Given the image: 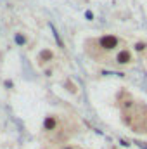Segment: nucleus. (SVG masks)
I'll return each mask as SVG.
<instances>
[{"label":"nucleus","instance_id":"20e7f679","mask_svg":"<svg viewBox=\"0 0 147 149\" xmlns=\"http://www.w3.org/2000/svg\"><path fill=\"white\" fill-rule=\"evenodd\" d=\"M52 59H54V52H52L50 49L40 50V54H38V61H40V63H50Z\"/></svg>","mask_w":147,"mask_h":149},{"label":"nucleus","instance_id":"f03ea898","mask_svg":"<svg viewBox=\"0 0 147 149\" xmlns=\"http://www.w3.org/2000/svg\"><path fill=\"white\" fill-rule=\"evenodd\" d=\"M132 63H133V54H132L130 49L121 47V49L116 50V54H114V64H118V66H126V64H132Z\"/></svg>","mask_w":147,"mask_h":149},{"label":"nucleus","instance_id":"39448f33","mask_svg":"<svg viewBox=\"0 0 147 149\" xmlns=\"http://www.w3.org/2000/svg\"><path fill=\"white\" fill-rule=\"evenodd\" d=\"M16 43H17V45H24V43H26V37L21 35V33H16Z\"/></svg>","mask_w":147,"mask_h":149},{"label":"nucleus","instance_id":"7ed1b4c3","mask_svg":"<svg viewBox=\"0 0 147 149\" xmlns=\"http://www.w3.org/2000/svg\"><path fill=\"white\" fill-rule=\"evenodd\" d=\"M55 128H57V118H55L54 114L45 116V120H43V130H45V132H52V130H55Z\"/></svg>","mask_w":147,"mask_h":149},{"label":"nucleus","instance_id":"423d86ee","mask_svg":"<svg viewBox=\"0 0 147 149\" xmlns=\"http://www.w3.org/2000/svg\"><path fill=\"white\" fill-rule=\"evenodd\" d=\"M62 149H74V148H71V146H66V148H62Z\"/></svg>","mask_w":147,"mask_h":149},{"label":"nucleus","instance_id":"f257e3e1","mask_svg":"<svg viewBox=\"0 0 147 149\" xmlns=\"http://www.w3.org/2000/svg\"><path fill=\"white\" fill-rule=\"evenodd\" d=\"M95 43H97V49H101L104 52H112V50H118L119 38L116 35H102L95 40Z\"/></svg>","mask_w":147,"mask_h":149}]
</instances>
